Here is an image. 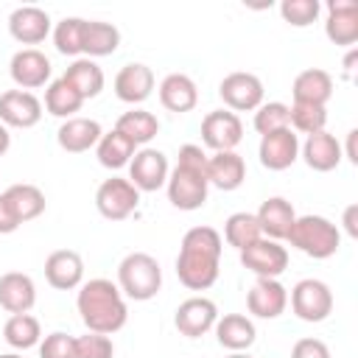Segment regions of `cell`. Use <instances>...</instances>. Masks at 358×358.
<instances>
[{"label":"cell","instance_id":"3","mask_svg":"<svg viewBox=\"0 0 358 358\" xmlns=\"http://www.w3.org/2000/svg\"><path fill=\"white\" fill-rule=\"evenodd\" d=\"M291 246H296L302 255L313 257V260H327L338 252L341 246V235L338 227L322 215H302L294 221L291 232H288Z\"/></svg>","mask_w":358,"mask_h":358},{"label":"cell","instance_id":"7","mask_svg":"<svg viewBox=\"0 0 358 358\" xmlns=\"http://www.w3.org/2000/svg\"><path fill=\"white\" fill-rule=\"evenodd\" d=\"M207 176L199 173V171H190V168H182L176 165L171 179H168V201L176 207V210H199L204 201H207Z\"/></svg>","mask_w":358,"mask_h":358},{"label":"cell","instance_id":"13","mask_svg":"<svg viewBox=\"0 0 358 358\" xmlns=\"http://www.w3.org/2000/svg\"><path fill=\"white\" fill-rule=\"evenodd\" d=\"M218 322V308L213 299H204V296H193V299H185L179 308H176V316H173V324L182 336L187 338H199L204 336L210 327H215Z\"/></svg>","mask_w":358,"mask_h":358},{"label":"cell","instance_id":"5","mask_svg":"<svg viewBox=\"0 0 358 358\" xmlns=\"http://www.w3.org/2000/svg\"><path fill=\"white\" fill-rule=\"evenodd\" d=\"M291 310L302 322H324L333 313V294L322 280H299L291 291Z\"/></svg>","mask_w":358,"mask_h":358},{"label":"cell","instance_id":"42","mask_svg":"<svg viewBox=\"0 0 358 358\" xmlns=\"http://www.w3.org/2000/svg\"><path fill=\"white\" fill-rule=\"evenodd\" d=\"M39 358H78L76 338L67 333H50L39 344Z\"/></svg>","mask_w":358,"mask_h":358},{"label":"cell","instance_id":"44","mask_svg":"<svg viewBox=\"0 0 358 358\" xmlns=\"http://www.w3.org/2000/svg\"><path fill=\"white\" fill-rule=\"evenodd\" d=\"M291 358H330V350L319 338H299L291 350Z\"/></svg>","mask_w":358,"mask_h":358},{"label":"cell","instance_id":"31","mask_svg":"<svg viewBox=\"0 0 358 358\" xmlns=\"http://www.w3.org/2000/svg\"><path fill=\"white\" fill-rule=\"evenodd\" d=\"M84 101L87 98H95L101 90H103V70L92 62V59H76L67 70H64V76H62Z\"/></svg>","mask_w":358,"mask_h":358},{"label":"cell","instance_id":"39","mask_svg":"<svg viewBox=\"0 0 358 358\" xmlns=\"http://www.w3.org/2000/svg\"><path fill=\"white\" fill-rule=\"evenodd\" d=\"M255 129L257 134H271V131H280V129H288V106L280 103V101H271V103H263L257 106L255 112Z\"/></svg>","mask_w":358,"mask_h":358},{"label":"cell","instance_id":"51","mask_svg":"<svg viewBox=\"0 0 358 358\" xmlns=\"http://www.w3.org/2000/svg\"><path fill=\"white\" fill-rule=\"evenodd\" d=\"M0 358H22V355H14V352H8V355H0Z\"/></svg>","mask_w":358,"mask_h":358},{"label":"cell","instance_id":"6","mask_svg":"<svg viewBox=\"0 0 358 358\" xmlns=\"http://www.w3.org/2000/svg\"><path fill=\"white\" fill-rule=\"evenodd\" d=\"M137 201H140L137 187H134L129 179H117V176L101 182V187H98V193H95V207H98V213H101L103 218H109V221H123V218H129V215L134 213Z\"/></svg>","mask_w":358,"mask_h":358},{"label":"cell","instance_id":"9","mask_svg":"<svg viewBox=\"0 0 358 358\" xmlns=\"http://www.w3.org/2000/svg\"><path fill=\"white\" fill-rule=\"evenodd\" d=\"M241 266L249 268V271L257 274V277L274 280V277H280V274L288 268V252H285V246H280L277 241L260 238L257 243H252V246H246V249L241 252Z\"/></svg>","mask_w":358,"mask_h":358},{"label":"cell","instance_id":"20","mask_svg":"<svg viewBox=\"0 0 358 358\" xmlns=\"http://www.w3.org/2000/svg\"><path fill=\"white\" fill-rule=\"evenodd\" d=\"M246 179L243 157L235 151H215L207 157V185H215L218 190H238Z\"/></svg>","mask_w":358,"mask_h":358},{"label":"cell","instance_id":"47","mask_svg":"<svg viewBox=\"0 0 358 358\" xmlns=\"http://www.w3.org/2000/svg\"><path fill=\"white\" fill-rule=\"evenodd\" d=\"M355 143H358V129H352L350 134H347V159L352 162V165H358V148H355Z\"/></svg>","mask_w":358,"mask_h":358},{"label":"cell","instance_id":"26","mask_svg":"<svg viewBox=\"0 0 358 358\" xmlns=\"http://www.w3.org/2000/svg\"><path fill=\"white\" fill-rule=\"evenodd\" d=\"M199 101V90L193 84L190 76L185 73H171L162 78L159 84V103L168 109V112H190Z\"/></svg>","mask_w":358,"mask_h":358},{"label":"cell","instance_id":"46","mask_svg":"<svg viewBox=\"0 0 358 358\" xmlns=\"http://www.w3.org/2000/svg\"><path fill=\"white\" fill-rule=\"evenodd\" d=\"M344 229L350 238H358V204L355 201L344 210Z\"/></svg>","mask_w":358,"mask_h":358},{"label":"cell","instance_id":"30","mask_svg":"<svg viewBox=\"0 0 358 358\" xmlns=\"http://www.w3.org/2000/svg\"><path fill=\"white\" fill-rule=\"evenodd\" d=\"M3 196H6V201L11 204V210H14V215H17L20 224L39 218V215L45 213V204H48V201H45V193H42L36 185H28V182L11 185Z\"/></svg>","mask_w":358,"mask_h":358},{"label":"cell","instance_id":"34","mask_svg":"<svg viewBox=\"0 0 358 358\" xmlns=\"http://www.w3.org/2000/svg\"><path fill=\"white\" fill-rule=\"evenodd\" d=\"M115 131L126 134L134 145H140V143H148V140L157 137L159 123H157V117H154L151 112H145V109H131V112H126V115L117 117Z\"/></svg>","mask_w":358,"mask_h":358},{"label":"cell","instance_id":"33","mask_svg":"<svg viewBox=\"0 0 358 358\" xmlns=\"http://www.w3.org/2000/svg\"><path fill=\"white\" fill-rule=\"evenodd\" d=\"M131 157H134V143L126 134H120L115 129L109 134H101V140H98V162L103 168L117 171L126 162H131Z\"/></svg>","mask_w":358,"mask_h":358},{"label":"cell","instance_id":"50","mask_svg":"<svg viewBox=\"0 0 358 358\" xmlns=\"http://www.w3.org/2000/svg\"><path fill=\"white\" fill-rule=\"evenodd\" d=\"M227 358H252V355H243V352H232V355H227Z\"/></svg>","mask_w":358,"mask_h":358},{"label":"cell","instance_id":"8","mask_svg":"<svg viewBox=\"0 0 358 358\" xmlns=\"http://www.w3.org/2000/svg\"><path fill=\"white\" fill-rule=\"evenodd\" d=\"M218 95L232 112H249V109H257L263 101V81L255 73L238 70L218 84Z\"/></svg>","mask_w":358,"mask_h":358},{"label":"cell","instance_id":"11","mask_svg":"<svg viewBox=\"0 0 358 358\" xmlns=\"http://www.w3.org/2000/svg\"><path fill=\"white\" fill-rule=\"evenodd\" d=\"M324 34L338 48H352L358 42V3L355 0H330Z\"/></svg>","mask_w":358,"mask_h":358},{"label":"cell","instance_id":"15","mask_svg":"<svg viewBox=\"0 0 358 358\" xmlns=\"http://www.w3.org/2000/svg\"><path fill=\"white\" fill-rule=\"evenodd\" d=\"M11 78L20 90H36V87H45V81L50 78V62L42 50L36 48H25V50H17L11 56Z\"/></svg>","mask_w":358,"mask_h":358},{"label":"cell","instance_id":"24","mask_svg":"<svg viewBox=\"0 0 358 358\" xmlns=\"http://www.w3.org/2000/svg\"><path fill=\"white\" fill-rule=\"evenodd\" d=\"M154 90V73L145 64H126L115 76V95L123 103H143Z\"/></svg>","mask_w":358,"mask_h":358},{"label":"cell","instance_id":"19","mask_svg":"<svg viewBox=\"0 0 358 358\" xmlns=\"http://www.w3.org/2000/svg\"><path fill=\"white\" fill-rule=\"evenodd\" d=\"M8 31L22 45H39L50 34V17L36 6H22L8 17Z\"/></svg>","mask_w":358,"mask_h":358},{"label":"cell","instance_id":"21","mask_svg":"<svg viewBox=\"0 0 358 358\" xmlns=\"http://www.w3.org/2000/svg\"><path fill=\"white\" fill-rule=\"evenodd\" d=\"M36 302V288L34 280L22 271H8L0 277V308L14 313H28Z\"/></svg>","mask_w":358,"mask_h":358},{"label":"cell","instance_id":"35","mask_svg":"<svg viewBox=\"0 0 358 358\" xmlns=\"http://www.w3.org/2000/svg\"><path fill=\"white\" fill-rule=\"evenodd\" d=\"M81 103H84V98L64 81V78H59V81H53L50 87H48V92H45V109L53 115V117H73L78 109H81Z\"/></svg>","mask_w":358,"mask_h":358},{"label":"cell","instance_id":"49","mask_svg":"<svg viewBox=\"0 0 358 358\" xmlns=\"http://www.w3.org/2000/svg\"><path fill=\"white\" fill-rule=\"evenodd\" d=\"M355 56H358V53L352 50V53H350V56L344 59V70H347V73H352V64H355Z\"/></svg>","mask_w":358,"mask_h":358},{"label":"cell","instance_id":"16","mask_svg":"<svg viewBox=\"0 0 358 358\" xmlns=\"http://www.w3.org/2000/svg\"><path fill=\"white\" fill-rule=\"evenodd\" d=\"M296 157H299V140L291 131V126L260 137V162H263V168L285 171L296 162Z\"/></svg>","mask_w":358,"mask_h":358},{"label":"cell","instance_id":"28","mask_svg":"<svg viewBox=\"0 0 358 358\" xmlns=\"http://www.w3.org/2000/svg\"><path fill=\"white\" fill-rule=\"evenodd\" d=\"M120 45V31L112 22L101 20H84L81 31V53L87 56H112Z\"/></svg>","mask_w":358,"mask_h":358},{"label":"cell","instance_id":"38","mask_svg":"<svg viewBox=\"0 0 358 358\" xmlns=\"http://www.w3.org/2000/svg\"><path fill=\"white\" fill-rule=\"evenodd\" d=\"M81 31H84V20H78V17L62 20L53 31L56 50L64 53V56H78L81 53Z\"/></svg>","mask_w":358,"mask_h":358},{"label":"cell","instance_id":"23","mask_svg":"<svg viewBox=\"0 0 358 358\" xmlns=\"http://www.w3.org/2000/svg\"><path fill=\"white\" fill-rule=\"evenodd\" d=\"M257 224H260V232L268 238V241H282L288 238L294 221H296V213L291 207V201L274 196V199H266L257 210Z\"/></svg>","mask_w":358,"mask_h":358},{"label":"cell","instance_id":"43","mask_svg":"<svg viewBox=\"0 0 358 358\" xmlns=\"http://www.w3.org/2000/svg\"><path fill=\"white\" fill-rule=\"evenodd\" d=\"M176 165H182V168H190V171H199V173H204L207 176V154L201 151V145H182L179 148V162Z\"/></svg>","mask_w":358,"mask_h":358},{"label":"cell","instance_id":"41","mask_svg":"<svg viewBox=\"0 0 358 358\" xmlns=\"http://www.w3.org/2000/svg\"><path fill=\"white\" fill-rule=\"evenodd\" d=\"M76 350H78V358H112V355H115L112 338L103 336V333L78 336V338H76Z\"/></svg>","mask_w":358,"mask_h":358},{"label":"cell","instance_id":"17","mask_svg":"<svg viewBox=\"0 0 358 358\" xmlns=\"http://www.w3.org/2000/svg\"><path fill=\"white\" fill-rule=\"evenodd\" d=\"M84 277V260L78 252L73 249H56L48 255L45 260V280L56 288V291H73L78 288Z\"/></svg>","mask_w":358,"mask_h":358},{"label":"cell","instance_id":"45","mask_svg":"<svg viewBox=\"0 0 358 358\" xmlns=\"http://www.w3.org/2000/svg\"><path fill=\"white\" fill-rule=\"evenodd\" d=\"M17 229H20V221H17L14 210H11V204L6 201V196L0 193V235H11Z\"/></svg>","mask_w":358,"mask_h":358},{"label":"cell","instance_id":"48","mask_svg":"<svg viewBox=\"0 0 358 358\" xmlns=\"http://www.w3.org/2000/svg\"><path fill=\"white\" fill-rule=\"evenodd\" d=\"M8 145H11V137H8V129L0 123V157L8 151Z\"/></svg>","mask_w":358,"mask_h":358},{"label":"cell","instance_id":"4","mask_svg":"<svg viewBox=\"0 0 358 358\" xmlns=\"http://www.w3.org/2000/svg\"><path fill=\"white\" fill-rule=\"evenodd\" d=\"M117 282H120V291L129 299L145 302V299H154L159 294V288H162V268H159L157 257H151L145 252H131L117 266Z\"/></svg>","mask_w":358,"mask_h":358},{"label":"cell","instance_id":"10","mask_svg":"<svg viewBox=\"0 0 358 358\" xmlns=\"http://www.w3.org/2000/svg\"><path fill=\"white\" fill-rule=\"evenodd\" d=\"M201 140L213 151H232L243 140V123L229 109H215L201 120Z\"/></svg>","mask_w":358,"mask_h":358},{"label":"cell","instance_id":"22","mask_svg":"<svg viewBox=\"0 0 358 358\" xmlns=\"http://www.w3.org/2000/svg\"><path fill=\"white\" fill-rule=\"evenodd\" d=\"M294 103H313L324 106L333 98V76L322 67H308L294 78Z\"/></svg>","mask_w":358,"mask_h":358},{"label":"cell","instance_id":"36","mask_svg":"<svg viewBox=\"0 0 358 358\" xmlns=\"http://www.w3.org/2000/svg\"><path fill=\"white\" fill-rule=\"evenodd\" d=\"M224 238H227L229 246H235L238 252H243L246 246L257 243L263 238V232H260V224H257V218L252 213H235V215L227 218Z\"/></svg>","mask_w":358,"mask_h":358},{"label":"cell","instance_id":"18","mask_svg":"<svg viewBox=\"0 0 358 358\" xmlns=\"http://www.w3.org/2000/svg\"><path fill=\"white\" fill-rule=\"evenodd\" d=\"M285 305H288V294L277 280L257 277V282L246 294V308L257 319H277L285 310Z\"/></svg>","mask_w":358,"mask_h":358},{"label":"cell","instance_id":"25","mask_svg":"<svg viewBox=\"0 0 358 358\" xmlns=\"http://www.w3.org/2000/svg\"><path fill=\"white\" fill-rule=\"evenodd\" d=\"M101 134H103V131H101L98 120H90V117H70V120H64V123L59 126L56 140H59V145H62L64 151H70V154H84V151H90L92 145H98Z\"/></svg>","mask_w":358,"mask_h":358},{"label":"cell","instance_id":"14","mask_svg":"<svg viewBox=\"0 0 358 358\" xmlns=\"http://www.w3.org/2000/svg\"><path fill=\"white\" fill-rule=\"evenodd\" d=\"M42 117V103L34 92L8 90L0 95V120L14 129H31Z\"/></svg>","mask_w":358,"mask_h":358},{"label":"cell","instance_id":"27","mask_svg":"<svg viewBox=\"0 0 358 358\" xmlns=\"http://www.w3.org/2000/svg\"><path fill=\"white\" fill-rule=\"evenodd\" d=\"M302 157H305V165L310 171H319V173H327L333 168H338L341 162V145L338 140L330 134V131H316L308 137L305 148H302Z\"/></svg>","mask_w":358,"mask_h":358},{"label":"cell","instance_id":"37","mask_svg":"<svg viewBox=\"0 0 358 358\" xmlns=\"http://www.w3.org/2000/svg\"><path fill=\"white\" fill-rule=\"evenodd\" d=\"M327 123V109L324 106H313V103H294L288 106V126H294L302 134H316L324 131Z\"/></svg>","mask_w":358,"mask_h":358},{"label":"cell","instance_id":"40","mask_svg":"<svg viewBox=\"0 0 358 358\" xmlns=\"http://www.w3.org/2000/svg\"><path fill=\"white\" fill-rule=\"evenodd\" d=\"M319 11H322L319 0H282V6H280L282 20H285L288 25H294V28L310 25V22L319 17Z\"/></svg>","mask_w":358,"mask_h":358},{"label":"cell","instance_id":"32","mask_svg":"<svg viewBox=\"0 0 358 358\" xmlns=\"http://www.w3.org/2000/svg\"><path fill=\"white\" fill-rule=\"evenodd\" d=\"M39 336H42L39 319H34L31 313H14L6 322V327H3V338L14 350H31V347H36L39 344Z\"/></svg>","mask_w":358,"mask_h":358},{"label":"cell","instance_id":"12","mask_svg":"<svg viewBox=\"0 0 358 358\" xmlns=\"http://www.w3.org/2000/svg\"><path fill=\"white\" fill-rule=\"evenodd\" d=\"M129 179L137 190H145V193H154L159 190L165 182H168V159L162 151L157 148H143L131 157V165H129Z\"/></svg>","mask_w":358,"mask_h":358},{"label":"cell","instance_id":"29","mask_svg":"<svg viewBox=\"0 0 358 358\" xmlns=\"http://www.w3.org/2000/svg\"><path fill=\"white\" fill-rule=\"evenodd\" d=\"M215 336H218V344L232 350V352H241L246 347L255 344V324L252 319H246L243 313H227L221 322H215Z\"/></svg>","mask_w":358,"mask_h":358},{"label":"cell","instance_id":"2","mask_svg":"<svg viewBox=\"0 0 358 358\" xmlns=\"http://www.w3.org/2000/svg\"><path fill=\"white\" fill-rule=\"evenodd\" d=\"M78 313L90 333H103V336L117 333L129 319L126 302L117 285H112L109 280H90L78 291Z\"/></svg>","mask_w":358,"mask_h":358},{"label":"cell","instance_id":"1","mask_svg":"<svg viewBox=\"0 0 358 358\" xmlns=\"http://www.w3.org/2000/svg\"><path fill=\"white\" fill-rule=\"evenodd\" d=\"M221 235L213 227H193L182 238L176 257V277L190 291H207L218 280Z\"/></svg>","mask_w":358,"mask_h":358}]
</instances>
